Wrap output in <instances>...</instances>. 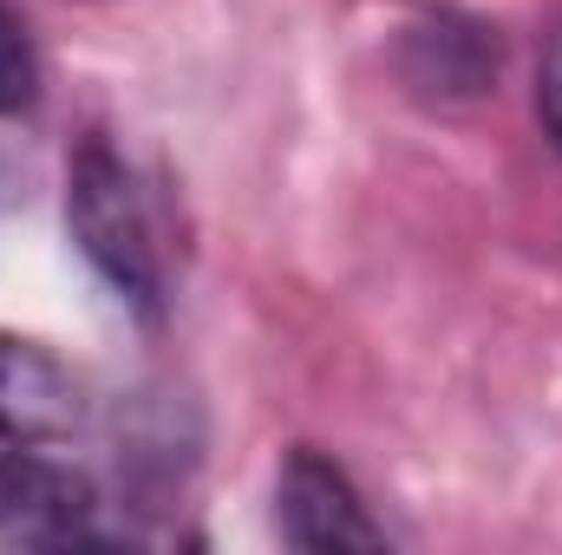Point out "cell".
Here are the masks:
<instances>
[{
  "label": "cell",
  "instance_id": "obj_1",
  "mask_svg": "<svg viewBox=\"0 0 562 555\" xmlns=\"http://www.w3.org/2000/svg\"><path fill=\"white\" fill-rule=\"evenodd\" d=\"M66 229L125 307H138L144 320L164 314V294H170L164 236H157L144 183L105 138H86L66 170Z\"/></svg>",
  "mask_w": 562,
  "mask_h": 555
},
{
  "label": "cell",
  "instance_id": "obj_2",
  "mask_svg": "<svg viewBox=\"0 0 562 555\" xmlns=\"http://www.w3.org/2000/svg\"><path fill=\"white\" fill-rule=\"evenodd\" d=\"M86 543H105L92 477L59 457H40V444H13L0 457V550H86Z\"/></svg>",
  "mask_w": 562,
  "mask_h": 555
},
{
  "label": "cell",
  "instance_id": "obj_3",
  "mask_svg": "<svg viewBox=\"0 0 562 555\" xmlns=\"http://www.w3.org/2000/svg\"><path fill=\"white\" fill-rule=\"evenodd\" d=\"M276 523L288 550H386V530L367 517L360 490L321 451H288L276 484Z\"/></svg>",
  "mask_w": 562,
  "mask_h": 555
},
{
  "label": "cell",
  "instance_id": "obj_4",
  "mask_svg": "<svg viewBox=\"0 0 562 555\" xmlns=\"http://www.w3.org/2000/svg\"><path fill=\"white\" fill-rule=\"evenodd\" d=\"M86 424L79 380L33 340L0 333V438L7 444H66Z\"/></svg>",
  "mask_w": 562,
  "mask_h": 555
},
{
  "label": "cell",
  "instance_id": "obj_5",
  "mask_svg": "<svg viewBox=\"0 0 562 555\" xmlns=\"http://www.w3.org/2000/svg\"><path fill=\"white\" fill-rule=\"evenodd\" d=\"M40 99V59L20 26V13L0 0V112H26Z\"/></svg>",
  "mask_w": 562,
  "mask_h": 555
},
{
  "label": "cell",
  "instance_id": "obj_6",
  "mask_svg": "<svg viewBox=\"0 0 562 555\" xmlns=\"http://www.w3.org/2000/svg\"><path fill=\"white\" fill-rule=\"evenodd\" d=\"M537 118H543L550 144L562 150V33L550 39V53H543V72H537Z\"/></svg>",
  "mask_w": 562,
  "mask_h": 555
}]
</instances>
